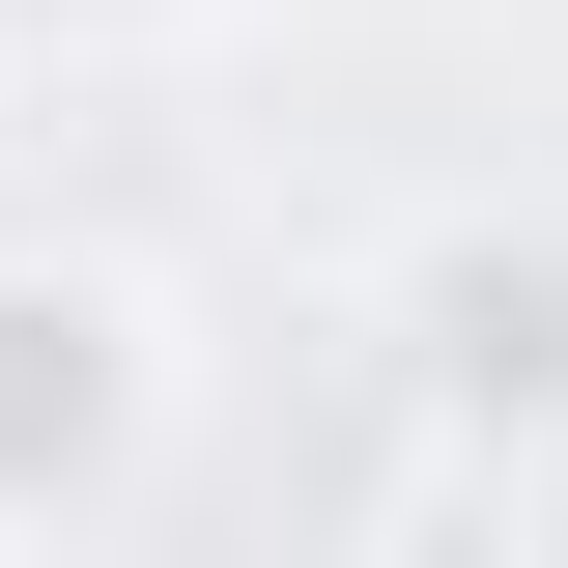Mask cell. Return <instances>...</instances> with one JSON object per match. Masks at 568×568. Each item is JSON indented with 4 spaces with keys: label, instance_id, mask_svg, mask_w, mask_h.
Masks as SVG:
<instances>
[{
    "label": "cell",
    "instance_id": "6da1fadb",
    "mask_svg": "<svg viewBox=\"0 0 568 568\" xmlns=\"http://www.w3.org/2000/svg\"><path fill=\"white\" fill-rule=\"evenodd\" d=\"M398 398L455 455H568V227H426L398 256Z\"/></svg>",
    "mask_w": 568,
    "mask_h": 568
},
{
    "label": "cell",
    "instance_id": "7a4b0ae2",
    "mask_svg": "<svg viewBox=\"0 0 568 568\" xmlns=\"http://www.w3.org/2000/svg\"><path fill=\"white\" fill-rule=\"evenodd\" d=\"M114 484H142V284L0 256V511H114Z\"/></svg>",
    "mask_w": 568,
    "mask_h": 568
}]
</instances>
